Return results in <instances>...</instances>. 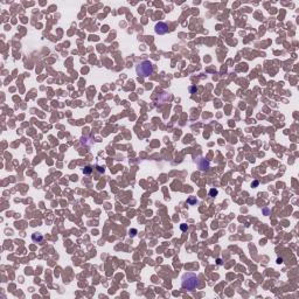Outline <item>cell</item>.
Instances as JSON below:
<instances>
[{"label":"cell","instance_id":"obj_7","mask_svg":"<svg viewBox=\"0 0 299 299\" xmlns=\"http://www.w3.org/2000/svg\"><path fill=\"white\" fill-rule=\"evenodd\" d=\"M216 194H217V191H216V189H212V191H210V195H212V196H215Z\"/></svg>","mask_w":299,"mask_h":299},{"label":"cell","instance_id":"obj_4","mask_svg":"<svg viewBox=\"0 0 299 299\" xmlns=\"http://www.w3.org/2000/svg\"><path fill=\"white\" fill-rule=\"evenodd\" d=\"M198 166L201 171H206L209 168V161H207V160L202 159V158H199L198 159Z\"/></svg>","mask_w":299,"mask_h":299},{"label":"cell","instance_id":"obj_1","mask_svg":"<svg viewBox=\"0 0 299 299\" xmlns=\"http://www.w3.org/2000/svg\"><path fill=\"white\" fill-rule=\"evenodd\" d=\"M199 285H200L199 277L195 273L187 272L182 276V279H181V286H182V289H185L187 291H194Z\"/></svg>","mask_w":299,"mask_h":299},{"label":"cell","instance_id":"obj_2","mask_svg":"<svg viewBox=\"0 0 299 299\" xmlns=\"http://www.w3.org/2000/svg\"><path fill=\"white\" fill-rule=\"evenodd\" d=\"M137 70V75L141 76V77H147L153 74V66L150 61H143L138 63V66L136 67Z\"/></svg>","mask_w":299,"mask_h":299},{"label":"cell","instance_id":"obj_3","mask_svg":"<svg viewBox=\"0 0 299 299\" xmlns=\"http://www.w3.org/2000/svg\"><path fill=\"white\" fill-rule=\"evenodd\" d=\"M154 29H155V33L161 35V34H165L168 32V26H167L165 22H159V24L155 25Z\"/></svg>","mask_w":299,"mask_h":299},{"label":"cell","instance_id":"obj_6","mask_svg":"<svg viewBox=\"0 0 299 299\" xmlns=\"http://www.w3.org/2000/svg\"><path fill=\"white\" fill-rule=\"evenodd\" d=\"M91 172H93V167L91 166H86L83 168V173L84 174H90Z\"/></svg>","mask_w":299,"mask_h":299},{"label":"cell","instance_id":"obj_5","mask_svg":"<svg viewBox=\"0 0 299 299\" xmlns=\"http://www.w3.org/2000/svg\"><path fill=\"white\" fill-rule=\"evenodd\" d=\"M32 239H33V241H35V242L38 241L39 243H41V242H42V239H43V237L41 236L40 234H34L33 236H32Z\"/></svg>","mask_w":299,"mask_h":299}]
</instances>
